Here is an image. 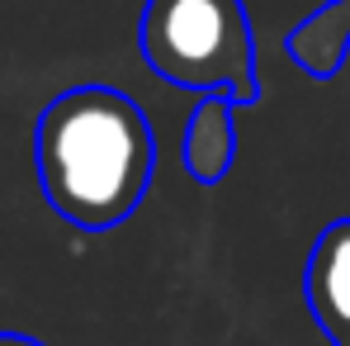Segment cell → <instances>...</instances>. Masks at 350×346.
Instances as JSON below:
<instances>
[{
    "label": "cell",
    "mask_w": 350,
    "mask_h": 346,
    "mask_svg": "<svg viewBox=\"0 0 350 346\" xmlns=\"http://www.w3.org/2000/svg\"><path fill=\"white\" fill-rule=\"evenodd\" d=\"M33 171L43 199L85 232L118 228L147 195L157 143L142 110L114 86L62 90L33 123Z\"/></svg>",
    "instance_id": "1"
},
{
    "label": "cell",
    "mask_w": 350,
    "mask_h": 346,
    "mask_svg": "<svg viewBox=\"0 0 350 346\" xmlns=\"http://www.w3.org/2000/svg\"><path fill=\"white\" fill-rule=\"evenodd\" d=\"M142 62L194 95L256 100V43L241 0H147L137 19Z\"/></svg>",
    "instance_id": "2"
},
{
    "label": "cell",
    "mask_w": 350,
    "mask_h": 346,
    "mask_svg": "<svg viewBox=\"0 0 350 346\" xmlns=\"http://www.w3.org/2000/svg\"><path fill=\"white\" fill-rule=\"evenodd\" d=\"M303 289H308V308L312 318L332 332V342H350V219L332 223L312 242L308 271H303Z\"/></svg>",
    "instance_id": "3"
},
{
    "label": "cell",
    "mask_w": 350,
    "mask_h": 346,
    "mask_svg": "<svg viewBox=\"0 0 350 346\" xmlns=\"http://www.w3.org/2000/svg\"><path fill=\"white\" fill-rule=\"evenodd\" d=\"M237 105L223 95H199L180 133V162L199 185H218L237 162Z\"/></svg>",
    "instance_id": "4"
},
{
    "label": "cell",
    "mask_w": 350,
    "mask_h": 346,
    "mask_svg": "<svg viewBox=\"0 0 350 346\" xmlns=\"http://www.w3.org/2000/svg\"><path fill=\"white\" fill-rule=\"evenodd\" d=\"M350 48V0H332L289 34V58L308 76H332Z\"/></svg>",
    "instance_id": "5"
},
{
    "label": "cell",
    "mask_w": 350,
    "mask_h": 346,
    "mask_svg": "<svg viewBox=\"0 0 350 346\" xmlns=\"http://www.w3.org/2000/svg\"><path fill=\"white\" fill-rule=\"evenodd\" d=\"M0 346H43V342H33L24 332H0Z\"/></svg>",
    "instance_id": "6"
},
{
    "label": "cell",
    "mask_w": 350,
    "mask_h": 346,
    "mask_svg": "<svg viewBox=\"0 0 350 346\" xmlns=\"http://www.w3.org/2000/svg\"><path fill=\"white\" fill-rule=\"evenodd\" d=\"M346 346H350V342H346Z\"/></svg>",
    "instance_id": "7"
}]
</instances>
